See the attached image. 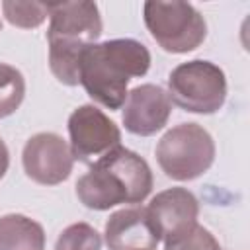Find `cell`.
I'll list each match as a JSON object with an SVG mask.
<instances>
[{
  "instance_id": "obj_9",
  "label": "cell",
  "mask_w": 250,
  "mask_h": 250,
  "mask_svg": "<svg viewBox=\"0 0 250 250\" xmlns=\"http://www.w3.org/2000/svg\"><path fill=\"white\" fill-rule=\"evenodd\" d=\"M145 209L158 238L164 242L188 232L197 225L199 203L186 188H170L156 193Z\"/></svg>"
},
{
  "instance_id": "obj_18",
  "label": "cell",
  "mask_w": 250,
  "mask_h": 250,
  "mask_svg": "<svg viewBox=\"0 0 250 250\" xmlns=\"http://www.w3.org/2000/svg\"><path fill=\"white\" fill-rule=\"evenodd\" d=\"M0 31H2V21H0Z\"/></svg>"
},
{
  "instance_id": "obj_5",
  "label": "cell",
  "mask_w": 250,
  "mask_h": 250,
  "mask_svg": "<svg viewBox=\"0 0 250 250\" xmlns=\"http://www.w3.org/2000/svg\"><path fill=\"white\" fill-rule=\"evenodd\" d=\"M143 20L152 39L168 53H189L207 37L205 18L188 2L148 0Z\"/></svg>"
},
{
  "instance_id": "obj_10",
  "label": "cell",
  "mask_w": 250,
  "mask_h": 250,
  "mask_svg": "<svg viewBox=\"0 0 250 250\" xmlns=\"http://www.w3.org/2000/svg\"><path fill=\"white\" fill-rule=\"evenodd\" d=\"M172 113L168 92L156 84H141L127 92L123 104V125L129 133L150 137L164 129Z\"/></svg>"
},
{
  "instance_id": "obj_13",
  "label": "cell",
  "mask_w": 250,
  "mask_h": 250,
  "mask_svg": "<svg viewBox=\"0 0 250 250\" xmlns=\"http://www.w3.org/2000/svg\"><path fill=\"white\" fill-rule=\"evenodd\" d=\"M25 80L23 74L6 62H0V119L12 115L23 102Z\"/></svg>"
},
{
  "instance_id": "obj_14",
  "label": "cell",
  "mask_w": 250,
  "mask_h": 250,
  "mask_svg": "<svg viewBox=\"0 0 250 250\" xmlns=\"http://www.w3.org/2000/svg\"><path fill=\"white\" fill-rule=\"evenodd\" d=\"M2 12L6 20L23 29L39 27L45 18L49 16V8L43 2H20V0H6L2 2Z\"/></svg>"
},
{
  "instance_id": "obj_12",
  "label": "cell",
  "mask_w": 250,
  "mask_h": 250,
  "mask_svg": "<svg viewBox=\"0 0 250 250\" xmlns=\"http://www.w3.org/2000/svg\"><path fill=\"white\" fill-rule=\"evenodd\" d=\"M45 230L43 227L18 213L0 217V250H43Z\"/></svg>"
},
{
  "instance_id": "obj_7",
  "label": "cell",
  "mask_w": 250,
  "mask_h": 250,
  "mask_svg": "<svg viewBox=\"0 0 250 250\" xmlns=\"http://www.w3.org/2000/svg\"><path fill=\"white\" fill-rule=\"evenodd\" d=\"M70 152L78 162L92 164L121 145L119 127L96 105L84 104L68 117Z\"/></svg>"
},
{
  "instance_id": "obj_11",
  "label": "cell",
  "mask_w": 250,
  "mask_h": 250,
  "mask_svg": "<svg viewBox=\"0 0 250 250\" xmlns=\"http://www.w3.org/2000/svg\"><path fill=\"white\" fill-rule=\"evenodd\" d=\"M109 250H154L160 242L145 207L115 211L104 229Z\"/></svg>"
},
{
  "instance_id": "obj_2",
  "label": "cell",
  "mask_w": 250,
  "mask_h": 250,
  "mask_svg": "<svg viewBox=\"0 0 250 250\" xmlns=\"http://www.w3.org/2000/svg\"><path fill=\"white\" fill-rule=\"evenodd\" d=\"M152 172L143 156L115 146L92 162L76 182L78 201L94 211H107L119 203H141L152 191Z\"/></svg>"
},
{
  "instance_id": "obj_16",
  "label": "cell",
  "mask_w": 250,
  "mask_h": 250,
  "mask_svg": "<svg viewBox=\"0 0 250 250\" xmlns=\"http://www.w3.org/2000/svg\"><path fill=\"white\" fill-rule=\"evenodd\" d=\"M164 250H223V248L219 240L211 234V230H207L201 225H195L188 232L172 240H166Z\"/></svg>"
},
{
  "instance_id": "obj_3",
  "label": "cell",
  "mask_w": 250,
  "mask_h": 250,
  "mask_svg": "<svg viewBox=\"0 0 250 250\" xmlns=\"http://www.w3.org/2000/svg\"><path fill=\"white\" fill-rule=\"evenodd\" d=\"M49 8V68L66 86H76L82 53L102 35V16L96 2H47Z\"/></svg>"
},
{
  "instance_id": "obj_6",
  "label": "cell",
  "mask_w": 250,
  "mask_h": 250,
  "mask_svg": "<svg viewBox=\"0 0 250 250\" xmlns=\"http://www.w3.org/2000/svg\"><path fill=\"white\" fill-rule=\"evenodd\" d=\"M168 96L184 111L215 113L227 100L225 72L215 62L203 59L182 62L168 76Z\"/></svg>"
},
{
  "instance_id": "obj_1",
  "label": "cell",
  "mask_w": 250,
  "mask_h": 250,
  "mask_svg": "<svg viewBox=\"0 0 250 250\" xmlns=\"http://www.w3.org/2000/svg\"><path fill=\"white\" fill-rule=\"evenodd\" d=\"M150 68V53L137 39H109L90 45L80 57L78 82L86 94L107 109H119L127 100V84Z\"/></svg>"
},
{
  "instance_id": "obj_15",
  "label": "cell",
  "mask_w": 250,
  "mask_h": 250,
  "mask_svg": "<svg viewBox=\"0 0 250 250\" xmlns=\"http://www.w3.org/2000/svg\"><path fill=\"white\" fill-rule=\"evenodd\" d=\"M55 250H102V236L92 225L74 223L59 234Z\"/></svg>"
},
{
  "instance_id": "obj_8",
  "label": "cell",
  "mask_w": 250,
  "mask_h": 250,
  "mask_svg": "<svg viewBox=\"0 0 250 250\" xmlns=\"http://www.w3.org/2000/svg\"><path fill=\"white\" fill-rule=\"evenodd\" d=\"M21 164L27 178L41 186H57L64 182L74 166V158L66 141L57 133H37L27 139Z\"/></svg>"
},
{
  "instance_id": "obj_4",
  "label": "cell",
  "mask_w": 250,
  "mask_h": 250,
  "mask_svg": "<svg viewBox=\"0 0 250 250\" xmlns=\"http://www.w3.org/2000/svg\"><path fill=\"white\" fill-rule=\"evenodd\" d=\"M160 170L178 182H189L205 174L215 160V141L197 123H180L166 131L156 145Z\"/></svg>"
},
{
  "instance_id": "obj_17",
  "label": "cell",
  "mask_w": 250,
  "mask_h": 250,
  "mask_svg": "<svg viewBox=\"0 0 250 250\" xmlns=\"http://www.w3.org/2000/svg\"><path fill=\"white\" fill-rule=\"evenodd\" d=\"M8 166H10V152H8L6 143H4L2 137H0V180H2L4 174L8 172Z\"/></svg>"
}]
</instances>
